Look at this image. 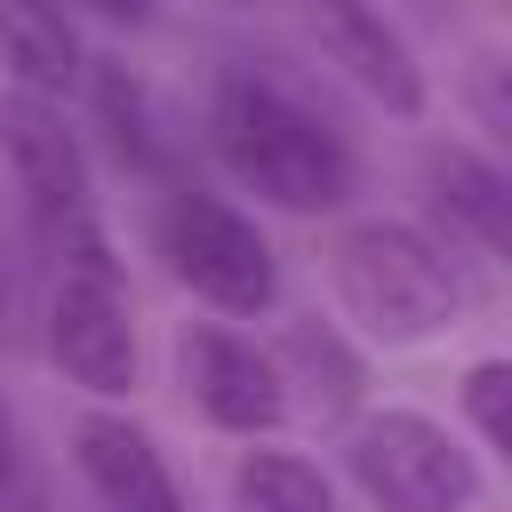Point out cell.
<instances>
[{
	"label": "cell",
	"instance_id": "6da1fadb",
	"mask_svg": "<svg viewBox=\"0 0 512 512\" xmlns=\"http://www.w3.org/2000/svg\"><path fill=\"white\" fill-rule=\"evenodd\" d=\"M200 136H208L216 168L280 216H336L360 192L352 136L304 88H288L272 64H224L208 80Z\"/></svg>",
	"mask_w": 512,
	"mask_h": 512
},
{
	"label": "cell",
	"instance_id": "7a4b0ae2",
	"mask_svg": "<svg viewBox=\"0 0 512 512\" xmlns=\"http://www.w3.org/2000/svg\"><path fill=\"white\" fill-rule=\"evenodd\" d=\"M328 288H336V312L360 328V344H384V352L440 344L472 312L464 264L424 224H400V216H352L328 240Z\"/></svg>",
	"mask_w": 512,
	"mask_h": 512
},
{
	"label": "cell",
	"instance_id": "3957f363",
	"mask_svg": "<svg viewBox=\"0 0 512 512\" xmlns=\"http://www.w3.org/2000/svg\"><path fill=\"white\" fill-rule=\"evenodd\" d=\"M0 152H8V176H16V200H24V240L56 272H120V248L104 232L88 152H80L64 104L0 96Z\"/></svg>",
	"mask_w": 512,
	"mask_h": 512
},
{
	"label": "cell",
	"instance_id": "277c9868",
	"mask_svg": "<svg viewBox=\"0 0 512 512\" xmlns=\"http://www.w3.org/2000/svg\"><path fill=\"white\" fill-rule=\"evenodd\" d=\"M152 256L168 264V280L192 304H208L224 320H256L280 304V256H272L264 224L192 176L152 192Z\"/></svg>",
	"mask_w": 512,
	"mask_h": 512
},
{
	"label": "cell",
	"instance_id": "5b68a950",
	"mask_svg": "<svg viewBox=\"0 0 512 512\" xmlns=\"http://www.w3.org/2000/svg\"><path fill=\"white\" fill-rule=\"evenodd\" d=\"M344 472L376 512H480V456L424 408H360L344 424Z\"/></svg>",
	"mask_w": 512,
	"mask_h": 512
},
{
	"label": "cell",
	"instance_id": "8992f818",
	"mask_svg": "<svg viewBox=\"0 0 512 512\" xmlns=\"http://www.w3.org/2000/svg\"><path fill=\"white\" fill-rule=\"evenodd\" d=\"M40 352L64 368V384H80L96 408H120L144 376V344H136V304L120 272H56L40 296Z\"/></svg>",
	"mask_w": 512,
	"mask_h": 512
},
{
	"label": "cell",
	"instance_id": "52a82bcc",
	"mask_svg": "<svg viewBox=\"0 0 512 512\" xmlns=\"http://www.w3.org/2000/svg\"><path fill=\"white\" fill-rule=\"evenodd\" d=\"M176 384H184V408L232 440H272L288 424V392H280V368L256 336L224 328V320H184L176 328Z\"/></svg>",
	"mask_w": 512,
	"mask_h": 512
},
{
	"label": "cell",
	"instance_id": "ba28073f",
	"mask_svg": "<svg viewBox=\"0 0 512 512\" xmlns=\"http://www.w3.org/2000/svg\"><path fill=\"white\" fill-rule=\"evenodd\" d=\"M416 192H424V216H432V240L456 256H480V264H504L512 256V176L496 168V152L480 144H424L416 152Z\"/></svg>",
	"mask_w": 512,
	"mask_h": 512
},
{
	"label": "cell",
	"instance_id": "9c48e42d",
	"mask_svg": "<svg viewBox=\"0 0 512 512\" xmlns=\"http://www.w3.org/2000/svg\"><path fill=\"white\" fill-rule=\"evenodd\" d=\"M72 464L104 512H184V488H176L160 440L128 408H80L72 416Z\"/></svg>",
	"mask_w": 512,
	"mask_h": 512
},
{
	"label": "cell",
	"instance_id": "30bf717a",
	"mask_svg": "<svg viewBox=\"0 0 512 512\" xmlns=\"http://www.w3.org/2000/svg\"><path fill=\"white\" fill-rule=\"evenodd\" d=\"M312 40H320V56H328L368 104H384L392 120H424V104H432L424 64H416L408 32H400L384 8H320V16H312Z\"/></svg>",
	"mask_w": 512,
	"mask_h": 512
},
{
	"label": "cell",
	"instance_id": "8fae6325",
	"mask_svg": "<svg viewBox=\"0 0 512 512\" xmlns=\"http://www.w3.org/2000/svg\"><path fill=\"white\" fill-rule=\"evenodd\" d=\"M264 352H272V368H280L288 408H304L312 424H352V416L368 408V352H360L336 320L296 312Z\"/></svg>",
	"mask_w": 512,
	"mask_h": 512
},
{
	"label": "cell",
	"instance_id": "7c38bea8",
	"mask_svg": "<svg viewBox=\"0 0 512 512\" xmlns=\"http://www.w3.org/2000/svg\"><path fill=\"white\" fill-rule=\"evenodd\" d=\"M80 96L104 128V152L128 168V176H152V184H176L184 160H176V128L152 96V80L128 64V56H96L88 48V72H80Z\"/></svg>",
	"mask_w": 512,
	"mask_h": 512
},
{
	"label": "cell",
	"instance_id": "4fadbf2b",
	"mask_svg": "<svg viewBox=\"0 0 512 512\" xmlns=\"http://www.w3.org/2000/svg\"><path fill=\"white\" fill-rule=\"evenodd\" d=\"M0 64H8V96H32V104H64L80 96V72H88V32L64 16V8H0Z\"/></svg>",
	"mask_w": 512,
	"mask_h": 512
},
{
	"label": "cell",
	"instance_id": "5bb4252c",
	"mask_svg": "<svg viewBox=\"0 0 512 512\" xmlns=\"http://www.w3.org/2000/svg\"><path fill=\"white\" fill-rule=\"evenodd\" d=\"M232 512H336V488L312 456L296 448H240L224 472Z\"/></svg>",
	"mask_w": 512,
	"mask_h": 512
},
{
	"label": "cell",
	"instance_id": "9a60e30c",
	"mask_svg": "<svg viewBox=\"0 0 512 512\" xmlns=\"http://www.w3.org/2000/svg\"><path fill=\"white\" fill-rule=\"evenodd\" d=\"M40 256L16 240V232H0V352H32L40 344V272H32Z\"/></svg>",
	"mask_w": 512,
	"mask_h": 512
},
{
	"label": "cell",
	"instance_id": "2e32d148",
	"mask_svg": "<svg viewBox=\"0 0 512 512\" xmlns=\"http://www.w3.org/2000/svg\"><path fill=\"white\" fill-rule=\"evenodd\" d=\"M464 104H472V128L488 144H512V56L504 48H472L464 56Z\"/></svg>",
	"mask_w": 512,
	"mask_h": 512
},
{
	"label": "cell",
	"instance_id": "e0dca14e",
	"mask_svg": "<svg viewBox=\"0 0 512 512\" xmlns=\"http://www.w3.org/2000/svg\"><path fill=\"white\" fill-rule=\"evenodd\" d=\"M504 392H512V360H472V368H464V384H456V400H464V424H472V440H480L488 456H504V440H512Z\"/></svg>",
	"mask_w": 512,
	"mask_h": 512
},
{
	"label": "cell",
	"instance_id": "ac0fdd59",
	"mask_svg": "<svg viewBox=\"0 0 512 512\" xmlns=\"http://www.w3.org/2000/svg\"><path fill=\"white\" fill-rule=\"evenodd\" d=\"M16 472V416H8V392H0V480Z\"/></svg>",
	"mask_w": 512,
	"mask_h": 512
},
{
	"label": "cell",
	"instance_id": "d6986e66",
	"mask_svg": "<svg viewBox=\"0 0 512 512\" xmlns=\"http://www.w3.org/2000/svg\"><path fill=\"white\" fill-rule=\"evenodd\" d=\"M0 512H8V504H0Z\"/></svg>",
	"mask_w": 512,
	"mask_h": 512
}]
</instances>
